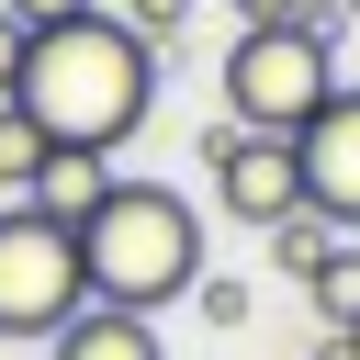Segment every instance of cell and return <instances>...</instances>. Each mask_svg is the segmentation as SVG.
<instances>
[{
	"label": "cell",
	"instance_id": "12",
	"mask_svg": "<svg viewBox=\"0 0 360 360\" xmlns=\"http://www.w3.org/2000/svg\"><path fill=\"white\" fill-rule=\"evenodd\" d=\"M112 22H124L135 45H158V56H169V45H180V22H191V0H112Z\"/></svg>",
	"mask_w": 360,
	"mask_h": 360
},
{
	"label": "cell",
	"instance_id": "8",
	"mask_svg": "<svg viewBox=\"0 0 360 360\" xmlns=\"http://www.w3.org/2000/svg\"><path fill=\"white\" fill-rule=\"evenodd\" d=\"M101 191H112V158H68V146H56V158L34 169V191H22V202H34V214H56V225H90V214H101Z\"/></svg>",
	"mask_w": 360,
	"mask_h": 360
},
{
	"label": "cell",
	"instance_id": "19",
	"mask_svg": "<svg viewBox=\"0 0 360 360\" xmlns=\"http://www.w3.org/2000/svg\"><path fill=\"white\" fill-rule=\"evenodd\" d=\"M338 11H349V22H360V0H338Z\"/></svg>",
	"mask_w": 360,
	"mask_h": 360
},
{
	"label": "cell",
	"instance_id": "13",
	"mask_svg": "<svg viewBox=\"0 0 360 360\" xmlns=\"http://www.w3.org/2000/svg\"><path fill=\"white\" fill-rule=\"evenodd\" d=\"M191 304H202V326H225V338L248 326V281H225V270H202V281H191Z\"/></svg>",
	"mask_w": 360,
	"mask_h": 360
},
{
	"label": "cell",
	"instance_id": "2",
	"mask_svg": "<svg viewBox=\"0 0 360 360\" xmlns=\"http://www.w3.org/2000/svg\"><path fill=\"white\" fill-rule=\"evenodd\" d=\"M79 270H90V304L169 315V304H191V281H202V214H191L169 180H112L101 214L79 225Z\"/></svg>",
	"mask_w": 360,
	"mask_h": 360
},
{
	"label": "cell",
	"instance_id": "10",
	"mask_svg": "<svg viewBox=\"0 0 360 360\" xmlns=\"http://www.w3.org/2000/svg\"><path fill=\"white\" fill-rule=\"evenodd\" d=\"M45 158H56V146H45V124H34L22 101H0V191H11V202L34 191V169H45Z\"/></svg>",
	"mask_w": 360,
	"mask_h": 360
},
{
	"label": "cell",
	"instance_id": "1",
	"mask_svg": "<svg viewBox=\"0 0 360 360\" xmlns=\"http://www.w3.org/2000/svg\"><path fill=\"white\" fill-rule=\"evenodd\" d=\"M11 101L45 124V146H68V158H112V146L146 135V112H158V45H135L112 11L45 22V34L22 45Z\"/></svg>",
	"mask_w": 360,
	"mask_h": 360
},
{
	"label": "cell",
	"instance_id": "15",
	"mask_svg": "<svg viewBox=\"0 0 360 360\" xmlns=\"http://www.w3.org/2000/svg\"><path fill=\"white\" fill-rule=\"evenodd\" d=\"M22 45H34V22L0 0V101H11V79H22Z\"/></svg>",
	"mask_w": 360,
	"mask_h": 360
},
{
	"label": "cell",
	"instance_id": "4",
	"mask_svg": "<svg viewBox=\"0 0 360 360\" xmlns=\"http://www.w3.org/2000/svg\"><path fill=\"white\" fill-rule=\"evenodd\" d=\"M79 304H90L79 225H56L34 202H0V338H56Z\"/></svg>",
	"mask_w": 360,
	"mask_h": 360
},
{
	"label": "cell",
	"instance_id": "14",
	"mask_svg": "<svg viewBox=\"0 0 360 360\" xmlns=\"http://www.w3.org/2000/svg\"><path fill=\"white\" fill-rule=\"evenodd\" d=\"M259 22H315L326 34V0H236V34H259Z\"/></svg>",
	"mask_w": 360,
	"mask_h": 360
},
{
	"label": "cell",
	"instance_id": "16",
	"mask_svg": "<svg viewBox=\"0 0 360 360\" xmlns=\"http://www.w3.org/2000/svg\"><path fill=\"white\" fill-rule=\"evenodd\" d=\"M11 11H22L34 34H45V22H79V11H101V0H11Z\"/></svg>",
	"mask_w": 360,
	"mask_h": 360
},
{
	"label": "cell",
	"instance_id": "18",
	"mask_svg": "<svg viewBox=\"0 0 360 360\" xmlns=\"http://www.w3.org/2000/svg\"><path fill=\"white\" fill-rule=\"evenodd\" d=\"M338 349H349V360H360V326H349V338H338Z\"/></svg>",
	"mask_w": 360,
	"mask_h": 360
},
{
	"label": "cell",
	"instance_id": "11",
	"mask_svg": "<svg viewBox=\"0 0 360 360\" xmlns=\"http://www.w3.org/2000/svg\"><path fill=\"white\" fill-rule=\"evenodd\" d=\"M326 248H338V225H326V214H281V225H270V259H281L292 281H304V270H315Z\"/></svg>",
	"mask_w": 360,
	"mask_h": 360
},
{
	"label": "cell",
	"instance_id": "3",
	"mask_svg": "<svg viewBox=\"0 0 360 360\" xmlns=\"http://www.w3.org/2000/svg\"><path fill=\"white\" fill-rule=\"evenodd\" d=\"M326 90H338V45L315 22H259L225 45V124H248V135H304L326 112Z\"/></svg>",
	"mask_w": 360,
	"mask_h": 360
},
{
	"label": "cell",
	"instance_id": "5",
	"mask_svg": "<svg viewBox=\"0 0 360 360\" xmlns=\"http://www.w3.org/2000/svg\"><path fill=\"white\" fill-rule=\"evenodd\" d=\"M202 180H214V202L236 214V225H281V214H304V169H292V135H248V124H202Z\"/></svg>",
	"mask_w": 360,
	"mask_h": 360
},
{
	"label": "cell",
	"instance_id": "17",
	"mask_svg": "<svg viewBox=\"0 0 360 360\" xmlns=\"http://www.w3.org/2000/svg\"><path fill=\"white\" fill-rule=\"evenodd\" d=\"M304 360H349V349H338V338H315V349H304Z\"/></svg>",
	"mask_w": 360,
	"mask_h": 360
},
{
	"label": "cell",
	"instance_id": "7",
	"mask_svg": "<svg viewBox=\"0 0 360 360\" xmlns=\"http://www.w3.org/2000/svg\"><path fill=\"white\" fill-rule=\"evenodd\" d=\"M56 360H169L158 349V315H124V304H79L56 326Z\"/></svg>",
	"mask_w": 360,
	"mask_h": 360
},
{
	"label": "cell",
	"instance_id": "6",
	"mask_svg": "<svg viewBox=\"0 0 360 360\" xmlns=\"http://www.w3.org/2000/svg\"><path fill=\"white\" fill-rule=\"evenodd\" d=\"M292 169H304V214L360 236V90H326V112L292 135Z\"/></svg>",
	"mask_w": 360,
	"mask_h": 360
},
{
	"label": "cell",
	"instance_id": "9",
	"mask_svg": "<svg viewBox=\"0 0 360 360\" xmlns=\"http://www.w3.org/2000/svg\"><path fill=\"white\" fill-rule=\"evenodd\" d=\"M304 292H315V326H326V338H349V326H360V248L338 236V248L304 270Z\"/></svg>",
	"mask_w": 360,
	"mask_h": 360
}]
</instances>
